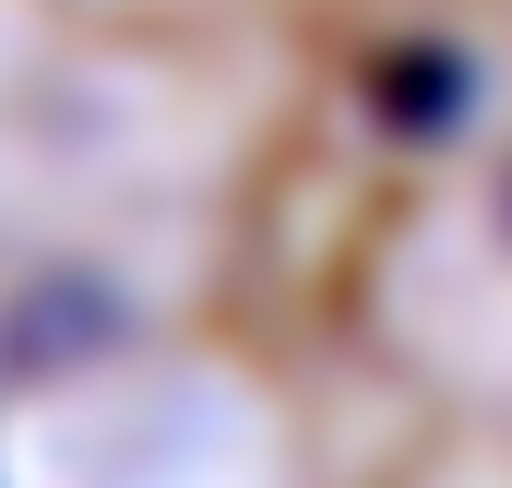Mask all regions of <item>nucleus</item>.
I'll list each match as a JSON object with an SVG mask.
<instances>
[{
    "mask_svg": "<svg viewBox=\"0 0 512 488\" xmlns=\"http://www.w3.org/2000/svg\"><path fill=\"white\" fill-rule=\"evenodd\" d=\"M501 239H512V167H501Z\"/></svg>",
    "mask_w": 512,
    "mask_h": 488,
    "instance_id": "nucleus-1",
    "label": "nucleus"
}]
</instances>
